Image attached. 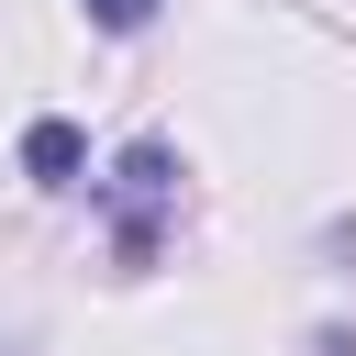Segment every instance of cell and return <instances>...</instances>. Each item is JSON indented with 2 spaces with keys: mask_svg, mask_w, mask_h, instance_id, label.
I'll return each instance as SVG.
<instances>
[{
  "mask_svg": "<svg viewBox=\"0 0 356 356\" xmlns=\"http://www.w3.org/2000/svg\"><path fill=\"white\" fill-rule=\"evenodd\" d=\"M78 11H89L100 33H134V22H156V0H78Z\"/></svg>",
  "mask_w": 356,
  "mask_h": 356,
  "instance_id": "3957f363",
  "label": "cell"
},
{
  "mask_svg": "<svg viewBox=\"0 0 356 356\" xmlns=\"http://www.w3.org/2000/svg\"><path fill=\"white\" fill-rule=\"evenodd\" d=\"M22 167H33L44 189H67V178H78V122H33V134H22Z\"/></svg>",
  "mask_w": 356,
  "mask_h": 356,
  "instance_id": "7a4b0ae2",
  "label": "cell"
},
{
  "mask_svg": "<svg viewBox=\"0 0 356 356\" xmlns=\"http://www.w3.org/2000/svg\"><path fill=\"white\" fill-rule=\"evenodd\" d=\"M167 189H178V156H167V145H134L122 178H111V200H122V256H134V267L156 256V200H167Z\"/></svg>",
  "mask_w": 356,
  "mask_h": 356,
  "instance_id": "6da1fadb",
  "label": "cell"
}]
</instances>
